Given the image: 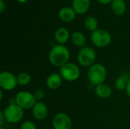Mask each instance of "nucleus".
Here are the masks:
<instances>
[{
    "mask_svg": "<svg viewBox=\"0 0 130 129\" xmlns=\"http://www.w3.org/2000/svg\"><path fill=\"white\" fill-rule=\"evenodd\" d=\"M70 52L67 47L63 45H56L53 46L49 53V60L50 63L56 67H62L69 62Z\"/></svg>",
    "mask_w": 130,
    "mask_h": 129,
    "instance_id": "1",
    "label": "nucleus"
},
{
    "mask_svg": "<svg viewBox=\"0 0 130 129\" xmlns=\"http://www.w3.org/2000/svg\"><path fill=\"white\" fill-rule=\"evenodd\" d=\"M88 78L90 83L98 86L104 83L107 78V70L105 67L99 63H94L89 67L88 71Z\"/></svg>",
    "mask_w": 130,
    "mask_h": 129,
    "instance_id": "2",
    "label": "nucleus"
},
{
    "mask_svg": "<svg viewBox=\"0 0 130 129\" xmlns=\"http://www.w3.org/2000/svg\"><path fill=\"white\" fill-rule=\"evenodd\" d=\"M15 103L21 108L24 109H33L34 105L37 103L34 94L28 91H20L15 96Z\"/></svg>",
    "mask_w": 130,
    "mask_h": 129,
    "instance_id": "3",
    "label": "nucleus"
},
{
    "mask_svg": "<svg viewBox=\"0 0 130 129\" xmlns=\"http://www.w3.org/2000/svg\"><path fill=\"white\" fill-rule=\"evenodd\" d=\"M92 43L99 48H104L111 43V35L109 32L103 29H98L92 32L91 36Z\"/></svg>",
    "mask_w": 130,
    "mask_h": 129,
    "instance_id": "4",
    "label": "nucleus"
},
{
    "mask_svg": "<svg viewBox=\"0 0 130 129\" xmlns=\"http://www.w3.org/2000/svg\"><path fill=\"white\" fill-rule=\"evenodd\" d=\"M5 120L9 123H17L24 117V109L17 104H9L4 110Z\"/></svg>",
    "mask_w": 130,
    "mask_h": 129,
    "instance_id": "5",
    "label": "nucleus"
},
{
    "mask_svg": "<svg viewBox=\"0 0 130 129\" xmlns=\"http://www.w3.org/2000/svg\"><path fill=\"white\" fill-rule=\"evenodd\" d=\"M96 60V52L89 46L82 47L78 55L79 64L85 67H91L94 64Z\"/></svg>",
    "mask_w": 130,
    "mask_h": 129,
    "instance_id": "6",
    "label": "nucleus"
},
{
    "mask_svg": "<svg viewBox=\"0 0 130 129\" xmlns=\"http://www.w3.org/2000/svg\"><path fill=\"white\" fill-rule=\"evenodd\" d=\"M60 75L67 81H75L80 77V69L74 63L68 62L60 68Z\"/></svg>",
    "mask_w": 130,
    "mask_h": 129,
    "instance_id": "7",
    "label": "nucleus"
},
{
    "mask_svg": "<svg viewBox=\"0 0 130 129\" xmlns=\"http://www.w3.org/2000/svg\"><path fill=\"white\" fill-rule=\"evenodd\" d=\"M18 85L17 77L9 71H2L0 74V87L5 90H14Z\"/></svg>",
    "mask_w": 130,
    "mask_h": 129,
    "instance_id": "8",
    "label": "nucleus"
},
{
    "mask_svg": "<svg viewBox=\"0 0 130 129\" xmlns=\"http://www.w3.org/2000/svg\"><path fill=\"white\" fill-rule=\"evenodd\" d=\"M53 126L54 129H72V123L70 117L67 114L59 113L53 117Z\"/></svg>",
    "mask_w": 130,
    "mask_h": 129,
    "instance_id": "9",
    "label": "nucleus"
},
{
    "mask_svg": "<svg viewBox=\"0 0 130 129\" xmlns=\"http://www.w3.org/2000/svg\"><path fill=\"white\" fill-rule=\"evenodd\" d=\"M32 109L33 115L37 120L45 119L48 116V108L43 102H37Z\"/></svg>",
    "mask_w": 130,
    "mask_h": 129,
    "instance_id": "10",
    "label": "nucleus"
},
{
    "mask_svg": "<svg viewBox=\"0 0 130 129\" xmlns=\"http://www.w3.org/2000/svg\"><path fill=\"white\" fill-rule=\"evenodd\" d=\"M72 8L76 14H83L88 11L91 5L90 0H72Z\"/></svg>",
    "mask_w": 130,
    "mask_h": 129,
    "instance_id": "11",
    "label": "nucleus"
},
{
    "mask_svg": "<svg viewBox=\"0 0 130 129\" xmlns=\"http://www.w3.org/2000/svg\"><path fill=\"white\" fill-rule=\"evenodd\" d=\"M76 16V12L72 8L63 7L59 11V17L64 22L72 21Z\"/></svg>",
    "mask_w": 130,
    "mask_h": 129,
    "instance_id": "12",
    "label": "nucleus"
},
{
    "mask_svg": "<svg viewBox=\"0 0 130 129\" xmlns=\"http://www.w3.org/2000/svg\"><path fill=\"white\" fill-rule=\"evenodd\" d=\"M62 82V78L59 74L56 73H53L48 76L46 81V86L48 88L51 90H56L58 89Z\"/></svg>",
    "mask_w": 130,
    "mask_h": 129,
    "instance_id": "13",
    "label": "nucleus"
},
{
    "mask_svg": "<svg viewBox=\"0 0 130 129\" xmlns=\"http://www.w3.org/2000/svg\"><path fill=\"white\" fill-rule=\"evenodd\" d=\"M54 36H55L56 42L59 44L63 45L69 40V39L70 37V34H69V31L66 28L60 27L56 30Z\"/></svg>",
    "mask_w": 130,
    "mask_h": 129,
    "instance_id": "14",
    "label": "nucleus"
},
{
    "mask_svg": "<svg viewBox=\"0 0 130 129\" xmlns=\"http://www.w3.org/2000/svg\"><path fill=\"white\" fill-rule=\"evenodd\" d=\"M95 94L100 98L106 99L110 97L112 95V88L104 83L96 86L95 88Z\"/></svg>",
    "mask_w": 130,
    "mask_h": 129,
    "instance_id": "15",
    "label": "nucleus"
},
{
    "mask_svg": "<svg viewBox=\"0 0 130 129\" xmlns=\"http://www.w3.org/2000/svg\"><path fill=\"white\" fill-rule=\"evenodd\" d=\"M111 9L117 15H122L126 12V5L124 0H113L111 2Z\"/></svg>",
    "mask_w": 130,
    "mask_h": 129,
    "instance_id": "16",
    "label": "nucleus"
},
{
    "mask_svg": "<svg viewBox=\"0 0 130 129\" xmlns=\"http://www.w3.org/2000/svg\"><path fill=\"white\" fill-rule=\"evenodd\" d=\"M71 40L72 43L78 47H85V45L86 43V38L85 35L78 31H75L72 34Z\"/></svg>",
    "mask_w": 130,
    "mask_h": 129,
    "instance_id": "17",
    "label": "nucleus"
},
{
    "mask_svg": "<svg viewBox=\"0 0 130 129\" xmlns=\"http://www.w3.org/2000/svg\"><path fill=\"white\" fill-rule=\"evenodd\" d=\"M85 27L88 30H90L92 32L98 30V21L97 18L93 16H88L85 20Z\"/></svg>",
    "mask_w": 130,
    "mask_h": 129,
    "instance_id": "18",
    "label": "nucleus"
},
{
    "mask_svg": "<svg viewBox=\"0 0 130 129\" xmlns=\"http://www.w3.org/2000/svg\"><path fill=\"white\" fill-rule=\"evenodd\" d=\"M130 79V78H129ZM126 75H122L115 81V87L119 90H124L126 89V86L129 80Z\"/></svg>",
    "mask_w": 130,
    "mask_h": 129,
    "instance_id": "19",
    "label": "nucleus"
},
{
    "mask_svg": "<svg viewBox=\"0 0 130 129\" xmlns=\"http://www.w3.org/2000/svg\"><path fill=\"white\" fill-rule=\"evenodd\" d=\"M16 77H17L18 84L21 85V86L27 85L30 82V81H31L30 75L28 73H27V72H21Z\"/></svg>",
    "mask_w": 130,
    "mask_h": 129,
    "instance_id": "20",
    "label": "nucleus"
},
{
    "mask_svg": "<svg viewBox=\"0 0 130 129\" xmlns=\"http://www.w3.org/2000/svg\"><path fill=\"white\" fill-rule=\"evenodd\" d=\"M21 129H37V127L34 122L30 121H26L21 124Z\"/></svg>",
    "mask_w": 130,
    "mask_h": 129,
    "instance_id": "21",
    "label": "nucleus"
},
{
    "mask_svg": "<svg viewBox=\"0 0 130 129\" xmlns=\"http://www.w3.org/2000/svg\"><path fill=\"white\" fill-rule=\"evenodd\" d=\"M34 94V97H36L37 100H42L43 97H44V93L43 90H37L35 91V93Z\"/></svg>",
    "mask_w": 130,
    "mask_h": 129,
    "instance_id": "22",
    "label": "nucleus"
},
{
    "mask_svg": "<svg viewBox=\"0 0 130 129\" xmlns=\"http://www.w3.org/2000/svg\"><path fill=\"white\" fill-rule=\"evenodd\" d=\"M5 8H6V5L4 0H0V12L2 13L5 10Z\"/></svg>",
    "mask_w": 130,
    "mask_h": 129,
    "instance_id": "23",
    "label": "nucleus"
},
{
    "mask_svg": "<svg viewBox=\"0 0 130 129\" xmlns=\"http://www.w3.org/2000/svg\"><path fill=\"white\" fill-rule=\"evenodd\" d=\"M4 119H5V116L3 114V112H1L0 113V126L2 127L3 123H4Z\"/></svg>",
    "mask_w": 130,
    "mask_h": 129,
    "instance_id": "24",
    "label": "nucleus"
},
{
    "mask_svg": "<svg viewBox=\"0 0 130 129\" xmlns=\"http://www.w3.org/2000/svg\"><path fill=\"white\" fill-rule=\"evenodd\" d=\"M99 3L103 4V5H107L109 3H111L113 0H97Z\"/></svg>",
    "mask_w": 130,
    "mask_h": 129,
    "instance_id": "25",
    "label": "nucleus"
},
{
    "mask_svg": "<svg viewBox=\"0 0 130 129\" xmlns=\"http://www.w3.org/2000/svg\"><path fill=\"white\" fill-rule=\"evenodd\" d=\"M126 92L127 96L130 98V79L128 81V84H127V86H126Z\"/></svg>",
    "mask_w": 130,
    "mask_h": 129,
    "instance_id": "26",
    "label": "nucleus"
},
{
    "mask_svg": "<svg viewBox=\"0 0 130 129\" xmlns=\"http://www.w3.org/2000/svg\"><path fill=\"white\" fill-rule=\"evenodd\" d=\"M18 2H19L20 3H25L27 0H17Z\"/></svg>",
    "mask_w": 130,
    "mask_h": 129,
    "instance_id": "27",
    "label": "nucleus"
},
{
    "mask_svg": "<svg viewBox=\"0 0 130 129\" xmlns=\"http://www.w3.org/2000/svg\"><path fill=\"white\" fill-rule=\"evenodd\" d=\"M2 97H3V95H2V91L1 90V91H0V100H2Z\"/></svg>",
    "mask_w": 130,
    "mask_h": 129,
    "instance_id": "28",
    "label": "nucleus"
},
{
    "mask_svg": "<svg viewBox=\"0 0 130 129\" xmlns=\"http://www.w3.org/2000/svg\"><path fill=\"white\" fill-rule=\"evenodd\" d=\"M0 129H5V128H2V127H1V128H0Z\"/></svg>",
    "mask_w": 130,
    "mask_h": 129,
    "instance_id": "29",
    "label": "nucleus"
},
{
    "mask_svg": "<svg viewBox=\"0 0 130 129\" xmlns=\"http://www.w3.org/2000/svg\"><path fill=\"white\" fill-rule=\"evenodd\" d=\"M129 72H130V67H129Z\"/></svg>",
    "mask_w": 130,
    "mask_h": 129,
    "instance_id": "30",
    "label": "nucleus"
}]
</instances>
